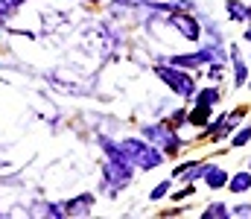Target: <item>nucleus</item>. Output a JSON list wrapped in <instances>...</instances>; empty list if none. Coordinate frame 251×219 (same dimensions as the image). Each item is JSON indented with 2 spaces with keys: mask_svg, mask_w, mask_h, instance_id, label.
Segmentation results:
<instances>
[{
  "mask_svg": "<svg viewBox=\"0 0 251 219\" xmlns=\"http://www.w3.org/2000/svg\"><path fill=\"white\" fill-rule=\"evenodd\" d=\"M170 24H173L176 29H181V35H184L187 41H199V38H201V26H199L190 15H184V12H173V15H170Z\"/></svg>",
  "mask_w": 251,
  "mask_h": 219,
  "instance_id": "5",
  "label": "nucleus"
},
{
  "mask_svg": "<svg viewBox=\"0 0 251 219\" xmlns=\"http://www.w3.org/2000/svg\"><path fill=\"white\" fill-rule=\"evenodd\" d=\"M155 73L178 94V97H193L196 94V82H193V76L190 73H184V71H178L176 65H158L155 68Z\"/></svg>",
  "mask_w": 251,
  "mask_h": 219,
  "instance_id": "2",
  "label": "nucleus"
},
{
  "mask_svg": "<svg viewBox=\"0 0 251 219\" xmlns=\"http://www.w3.org/2000/svg\"><path fill=\"white\" fill-rule=\"evenodd\" d=\"M204 184H207V190H222L225 184H228V172H225V167H210L207 164V170H204Z\"/></svg>",
  "mask_w": 251,
  "mask_h": 219,
  "instance_id": "7",
  "label": "nucleus"
},
{
  "mask_svg": "<svg viewBox=\"0 0 251 219\" xmlns=\"http://www.w3.org/2000/svg\"><path fill=\"white\" fill-rule=\"evenodd\" d=\"M62 208H64V217H88L91 208H94V196H91V193H82V196L64 202Z\"/></svg>",
  "mask_w": 251,
  "mask_h": 219,
  "instance_id": "6",
  "label": "nucleus"
},
{
  "mask_svg": "<svg viewBox=\"0 0 251 219\" xmlns=\"http://www.w3.org/2000/svg\"><path fill=\"white\" fill-rule=\"evenodd\" d=\"M170 123H173V126H181V123H187V111H176V114L170 117Z\"/></svg>",
  "mask_w": 251,
  "mask_h": 219,
  "instance_id": "19",
  "label": "nucleus"
},
{
  "mask_svg": "<svg viewBox=\"0 0 251 219\" xmlns=\"http://www.w3.org/2000/svg\"><path fill=\"white\" fill-rule=\"evenodd\" d=\"M196 102H201V105H213V102H219V91L216 88H204L199 97H193Z\"/></svg>",
  "mask_w": 251,
  "mask_h": 219,
  "instance_id": "14",
  "label": "nucleus"
},
{
  "mask_svg": "<svg viewBox=\"0 0 251 219\" xmlns=\"http://www.w3.org/2000/svg\"><path fill=\"white\" fill-rule=\"evenodd\" d=\"M201 217H204V219H225V217H231V211H228V205L216 202V205H210V208H207Z\"/></svg>",
  "mask_w": 251,
  "mask_h": 219,
  "instance_id": "13",
  "label": "nucleus"
},
{
  "mask_svg": "<svg viewBox=\"0 0 251 219\" xmlns=\"http://www.w3.org/2000/svg\"><path fill=\"white\" fill-rule=\"evenodd\" d=\"M120 149H123L126 161H128L131 167H140V170H155V167L164 161V152H158L155 144H143V141H134V138L123 141Z\"/></svg>",
  "mask_w": 251,
  "mask_h": 219,
  "instance_id": "1",
  "label": "nucleus"
},
{
  "mask_svg": "<svg viewBox=\"0 0 251 219\" xmlns=\"http://www.w3.org/2000/svg\"><path fill=\"white\" fill-rule=\"evenodd\" d=\"M225 6H228V15H231L234 21H240V24H249L251 21V9L246 6V3H240V0H228Z\"/></svg>",
  "mask_w": 251,
  "mask_h": 219,
  "instance_id": "10",
  "label": "nucleus"
},
{
  "mask_svg": "<svg viewBox=\"0 0 251 219\" xmlns=\"http://www.w3.org/2000/svg\"><path fill=\"white\" fill-rule=\"evenodd\" d=\"M102 172H105V181L114 187V190H120L126 184H131V164L126 161V158H108V164L102 167Z\"/></svg>",
  "mask_w": 251,
  "mask_h": 219,
  "instance_id": "3",
  "label": "nucleus"
},
{
  "mask_svg": "<svg viewBox=\"0 0 251 219\" xmlns=\"http://www.w3.org/2000/svg\"><path fill=\"white\" fill-rule=\"evenodd\" d=\"M204 170H207V164H184V167H176V178H184V181H196V178H201L204 175Z\"/></svg>",
  "mask_w": 251,
  "mask_h": 219,
  "instance_id": "8",
  "label": "nucleus"
},
{
  "mask_svg": "<svg viewBox=\"0 0 251 219\" xmlns=\"http://www.w3.org/2000/svg\"><path fill=\"white\" fill-rule=\"evenodd\" d=\"M91 3H100V0H91Z\"/></svg>",
  "mask_w": 251,
  "mask_h": 219,
  "instance_id": "22",
  "label": "nucleus"
},
{
  "mask_svg": "<svg viewBox=\"0 0 251 219\" xmlns=\"http://www.w3.org/2000/svg\"><path fill=\"white\" fill-rule=\"evenodd\" d=\"M18 3H21V0H0V15L15 12V9H18Z\"/></svg>",
  "mask_w": 251,
  "mask_h": 219,
  "instance_id": "17",
  "label": "nucleus"
},
{
  "mask_svg": "<svg viewBox=\"0 0 251 219\" xmlns=\"http://www.w3.org/2000/svg\"><path fill=\"white\" fill-rule=\"evenodd\" d=\"M167 190H170V181H161V184L149 193V199H152V202H155V199H164V196H167Z\"/></svg>",
  "mask_w": 251,
  "mask_h": 219,
  "instance_id": "16",
  "label": "nucleus"
},
{
  "mask_svg": "<svg viewBox=\"0 0 251 219\" xmlns=\"http://www.w3.org/2000/svg\"><path fill=\"white\" fill-rule=\"evenodd\" d=\"M251 141V126L249 129H240L237 135H234V146H246Z\"/></svg>",
  "mask_w": 251,
  "mask_h": 219,
  "instance_id": "15",
  "label": "nucleus"
},
{
  "mask_svg": "<svg viewBox=\"0 0 251 219\" xmlns=\"http://www.w3.org/2000/svg\"><path fill=\"white\" fill-rule=\"evenodd\" d=\"M249 88H251V82H249Z\"/></svg>",
  "mask_w": 251,
  "mask_h": 219,
  "instance_id": "23",
  "label": "nucleus"
},
{
  "mask_svg": "<svg viewBox=\"0 0 251 219\" xmlns=\"http://www.w3.org/2000/svg\"><path fill=\"white\" fill-rule=\"evenodd\" d=\"M207 120H210V105H201V102H199V108H196V111H190V114H187V123H190V126H199V129H201V126H207Z\"/></svg>",
  "mask_w": 251,
  "mask_h": 219,
  "instance_id": "12",
  "label": "nucleus"
},
{
  "mask_svg": "<svg viewBox=\"0 0 251 219\" xmlns=\"http://www.w3.org/2000/svg\"><path fill=\"white\" fill-rule=\"evenodd\" d=\"M231 217H251V205H240V208H237Z\"/></svg>",
  "mask_w": 251,
  "mask_h": 219,
  "instance_id": "20",
  "label": "nucleus"
},
{
  "mask_svg": "<svg viewBox=\"0 0 251 219\" xmlns=\"http://www.w3.org/2000/svg\"><path fill=\"white\" fill-rule=\"evenodd\" d=\"M231 59H234V85L243 88L246 79H249V71H246V62H243V56H240L237 47H231Z\"/></svg>",
  "mask_w": 251,
  "mask_h": 219,
  "instance_id": "9",
  "label": "nucleus"
},
{
  "mask_svg": "<svg viewBox=\"0 0 251 219\" xmlns=\"http://www.w3.org/2000/svg\"><path fill=\"white\" fill-rule=\"evenodd\" d=\"M249 9H251V6H249Z\"/></svg>",
  "mask_w": 251,
  "mask_h": 219,
  "instance_id": "24",
  "label": "nucleus"
},
{
  "mask_svg": "<svg viewBox=\"0 0 251 219\" xmlns=\"http://www.w3.org/2000/svg\"><path fill=\"white\" fill-rule=\"evenodd\" d=\"M143 135H146L155 146H164V149H167V155H176V152L181 149V141L176 138V132H173L170 126H164V123L146 126V129H143Z\"/></svg>",
  "mask_w": 251,
  "mask_h": 219,
  "instance_id": "4",
  "label": "nucleus"
},
{
  "mask_svg": "<svg viewBox=\"0 0 251 219\" xmlns=\"http://www.w3.org/2000/svg\"><path fill=\"white\" fill-rule=\"evenodd\" d=\"M228 187H231V193H246V190H251V172L249 170L237 172L234 178H228Z\"/></svg>",
  "mask_w": 251,
  "mask_h": 219,
  "instance_id": "11",
  "label": "nucleus"
},
{
  "mask_svg": "<svg viewBox=\"0 0 251 219\" xmlns=\"http://www.w3.org/2000/svg\"><path fill=\"white\" fill-rule=\"evenodd\" d=\"M207 76H210V79H222V76H225V68L216 62V65H210V73H207Z\"/></svg>",
  "mask_w": 251,
  "mask_h": 219,
  "instance_id": "18",
  "label": "nucleus"
},
{
  "mask_svg": "<svg viewBox=\"0 0 251 219\" xmlns=\"http://www.w3.org/2000/svg\"><path fill=\"white\" fill-rule=\"evenodd\" d=\"M246 38H249V41H251V29H246Z\"/></svg>",
  "mask_w": 251,
  "mask_h": 219,
  "instance_id": "21",
  "label": "nucleus"
}]
</instances>
